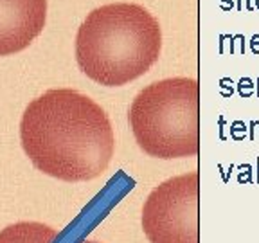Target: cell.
Segmentation results:
<instances>
[{
	"mask_svg": "<svg viewBox=\"0 0 259 243\" xmlns=\"http://www.w3.org/2000/svg\"><path fill=\"white\" fill-rule=\"evenodd\" d=\"M128 119L139 148L150 157H194L200 146L198 81L169 77L151 83L135 96Z\"/></svg>",
	"mask_w": 259,
	"mask_h": 243,
	"instance_id": "3957f363",
	"label": "cell"
},
{
	"mask_svg": "<svg viewBox=\"0 0 259 243\" xmlns=\"http://www.w3.org/2000/svg\"><path fill=\"white\" fill-rule=\"evenodd\" d=\"M198 173L162 182L142 207V231L150 243H198Z\"/></svg>",
	"mask_w": 259,
	"mask_h": 243,
	"instance_id": "277c9868",
	"label": "cell"
},
{
	"mask_svg": "<svg viewBox=\"0 0 259 243\" xmlns=\"http://www.w3.org/2000/svg\"><path fill=\"white\" fill-rule=\"evenodd\" d=\"M20 141L41 173L65 182L101 177L115 150L106 112L72 89H53L29 103L22 115Z\"/></svg>",
	"mask_w": 259,
	"mask_h": 243,
	"instance_id": "6da1fadb",
	"label": "cell"
},
{
	"mask_svg": "<svg viewBox=\"0 0 259 243\" xmlns=\"http://www.w3.org/2000/svg\"><path fill=\"white\" fill-rule=\"evenodd\" d=\"M0 243H60V232L40 222H18L0 231ZM77 243H101L81 239Z\"/></svg>",
	"mask_w": 259,
	"mask_h": 243,
	"instance_id": "8992f818",
	"label": "cell"
},
{
	"mask_svg": "<svg viewBox=\"0 0 259 243\" xmlns=\"http://www.w3.org/2000/svg\"><path fill=\"white\" fill-rule=\"evenodd\" d=\"M162 49L158 20L132 2L89 13L76 36L79 69L99 85L122 87L151 69Z\"/></svg>",
	"mask_w": 259,
	"mask_h": 243,
	"instance_id": "7a4b0ae2",
	"label": "cell"
},
{
	"mask_svg": "<svg viewBox=\"0 0 259 243\" xmlns=\"http://www.w3.org/2000/svg\"><path fill=\"white\" fill-rule=\"evenodd\" d=\"M47 0H0V56L31 45L44 31Z\"/></svg>",
	"mask_w": 259,
	"mask_h": 243,
	"instance_id": "5b68a950",
	"label": "cell"
}]
</instances>
